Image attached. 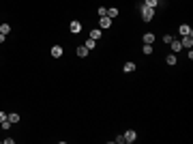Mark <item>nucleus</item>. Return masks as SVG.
I'll list each match as a JSON object with an SVG mask.
<instances>
[{"label":"nucleus","instance_id":"1","mask_svg":"<svg viewBox=\"0 0 193 144\" xmlns=\"http://www.w3.org/2000/svg\"><path fill=\"white\" fill-rule=\"evenodd\" d=\"M139 13H142V19L144 22H150L152 17H155V9H150V7H146V5H139Z\"/></svg>","mask_w":193,"mask_h":144},{"label":"nucleus","instance_id":"2","mask_svg":"<svg viewBox=\"0 0 193 144\" xmlns=\"http://www.w3.org/2000/svg\"><path fill=\"white\" fill-rule=\"evenodd\" d=\"M180 43H182V47H187V50H191V45H193V35H182Z\"/></svg>","mask_w":193,"mask_h":144},{"label":"nucleus","instance_id":"3","mask_svg":"<svg viewBox=\"0 0 193 144\" xmlns=\"http://www.w3.org/2000/svg\"><path fill=\"white\" fill-rule=\"evenodd\" d=\"M112 26V17H107V15H103L101 19H99V28L103 30V28H110Z\"/></svg>","mask_w":193,"mask_h":144},{"label":"nucleus","instance_id":"4","mask_svg":"<svg viewBox=\"0 0 193 144\" xmlns=\"http://www.w3.org/2000/svg\"><path fill=\"white\" fill-rule=\"evenodd\" d=\"M69 30H71V32H73V35H77V32L82 30V24H80L77 19H73V22H71V24H69Z\"/></svg>","mask_w":193,"mask_h":144},{"label":"nucleus","instance_id":"5","mask_svg":"<svg viewBox=\"0 0 193 144\" xmlns=\"http://www.w3.org/2000/svg\"><path fill=\"white\" fill-rule=\"evenodd\" d=\"M137 140V133L133 131V129H129L127 133H125V142H135Z\"/></svg>","mask_w":193,"mask_h":144},{"label":"nucleus","instance_id":"6","mask_svg":"<svg viewBox=\"0 0 193 144\" xmlns=\"http://www.w3.org/2000/svg\"><path fill=\"white\" fill-rule=\"evenodd\" d=\"M103 37V30L101 28H94V30H90V39H94V41H99Z\"/></svg>","mask_w":193,"mask_h":144},{"label":"nucleus","instance_id":"7","mask_svg":"<svg viewBox=\"0 0 193 144\" xmlns=\"http://www.w3.org/2000/svg\"><path fill=\"white\" fill-rule=\"evenodd\" d=\"M123 71H125V73H133V71H135V62H125V67H123Z\"/></svg>","mask_w":193,"mask_h":144},{"label":"nucleus","instance_id":"8","mask_svg":"<svg viewBox=\"0 0 193 144\" xmlns=\"http://www.w3.org/2000/svg\"><path fill=\"white\" fill-rule=\"evenodd\" d=\"M170 45H172V50H174V52H180V50H182V43H180L178 39H172Z\"/></svg>","mask_w":193,"mask_h":144},{"label":"nucleus","instance_id":"9","mask_svg":"<svg viewBox=\"0 0 193 144\" xmlns=\"http://www.w3.org/2000/svg\"><path fill=\"white\" fill-rule=\"evenodd\" d=\"M52 56H54V58H60V56H62V47H60V45H54V47H52Z\"/></svg>","mask_w":193,"mask_h":144},{"label":"nucleus","instance_id":"10","mask_svg":"<svg viewBox=\"0 0 193 144\" xmlns=\"http://www.w3.org/2000/svg\"><path fill=\"white\" fill-rule=\"evenodd\" d=\"M178 32H180V35H193V30H191V26H187V24H182V26L178 28Z\"/></svg>","mask_w":193,"mask_h":144},{"label":"nucleus","instance_id":"11","mask_svg":"<svg viewBox=\"0 0 193 144\" xmlns=\"http://www.w3.org/2000/svg\"><path fill=\"white\" fill-rule=\"evenodd\" d=\"M9 123H11V125H17V123H19V114H17V112L9 114Z\"/></svg>","mask_w":193,"mask_h":144},{"label":"nucleus","instance_id":"12","mask_svg":"<svg viewBox=\"0 0 193 144\" xmlns=\"http://www.w3.org/2000/svg\"><path fill=\"white\" fill-rule=\"evenodd\" d=\"M144 43H155V32H146V35H144Z\"/></svg>","mask_w":193,"mask_h":144},{"label":"nucleus","instance_id":"13","mask_svg":"<svg viewBox=\"0 0 193 144\" xmlns=\"http://www.w3.org/2000/svg\"><path fill=\"white\" fill-rule=\"evenodd\" d=\"M86 54H88V50H86L84 45H80V47H77V56H80V58H86Z\"/></svg>","mask_w":193,"mask_h":144},{"label":"nucleus","instance_id":"14","mask_svg":"<svg viewBox=\"0 0 193 144\" xmlns=\"http://www.w3.org/2000/svg\"><path fill=\"white\" fill-rule=\"evenodd\" d=\"M0 32H2V35H9V32H11V26H9V24H0Z\"/></svg>","mask_w":193,"mask_h":144},{"label":"nucleus","instance_id":"15","mask_svg":"<svg viewBox=\"0 0 193 144\" xmlns=\"http://www.w3.org/2000/svg\"><path fill=\"white\" fill-rule=\"evenodd\" d=\"M165 62L170 65V67H174V65H176V56H174V54H170V56L165 58Z\"/></svg>","mask_w":193,"mask_h":144},{"label":"nucleus","instance_id":"16","mask_svg":"<svg viewBox=\"0 0 193 144\" xmlns=\"http://www.w3.org/2000/svg\"><path fill=\"white\" fill-rule=\"evenodd\" d=\"M144 5H146V7H150V9H155V7L159 5V0H144Z\"/></svg>","mask_w":193,"mask_h":144},{"label":"nucleus","instance_id":"17","mask_svg":"<svg viewBox=\"0 0 193 144\" xmlns=\"http://www.w3.org/2000/svg\"><path fill=\"white\" fill-rule=\"evenodd\" d=\"M94 45H97V41H94V39H88L84 47H86V50H92V47H94Z\"/></svg>","mask_w":193,"mask_h":144},{"label":"nucleus","instance_id":"18","mask_svg":"<svg viewBox=\"0 0 193 144\" xmlns=\"http://www.w3.org/2000/svg\"><path fill=\"white\" fill-rule=\"evenodd\" d=\"M144 54H146V56L152 54V45H150V43H144Z\"/></svg>","mask_w":193,"mask_h":144},{"label":"nucleus","instance_id":"19","mask_svg":"<svg viewBox=\"0 0 193 144\" xmlns=\"http://www.w3.org/2000/svg\"><path fill=\"white\" fill-rule=\"evenodd\" d=\"M172 39H174V35H163V43H167V45L172 43Z\"/></svg>","mask_w":193,"mask_h":144},{"label":"nucleus","instance_id":"20","mask_svg":"<svg viewBox=\"0 0 193 144\" xmlns=\"http://www.w3.org/2000/svg\"><path fill=\"white\" fill-rule=\"evenodd\" d=\"M0 127H2L5 131H9V127H11V123H9V118H7V121H2V123H0Z\"/></svg>","mask_w":193,"mask_h":144},{"label":"nucleus","instance_id":"21","mask_svg":"<svg viewBox=\"0 0 193 144\" xmlns=\"http://www.w3.org/2000/svg\"><path fill=\"white\" fill-rule=\"evenodd\" d=\"M118 15V9H107V17H116Z\"/></svg>","mask_w":193,"mask_h":144},{"label":"nucleus","instance_id":"22","mask_svg":"<svg viewBox=\"0 0 193 144\" xmlns=\"http://www.w3.org/2000/svg\"><path fill=\"white\" fill-rule=\"evenodd\" d=\"M7 118H9V114H7V112H0V123L7 121Z\"/></svg>","mask_w":193,"mask_h":144},{"label":"nucleus","instance_id":"23","mask_svg":"<svg viewBox=\"0 0 193 144\" xmlns=\"http://www.w3.org/2000/svg\"><path fill=\"white\" fill-rule=\"evenodd\" d=\"M99 15H101V17L107 15V9H105V7H99Z\"/></svg>","mask_w":193,"mask_h":144},{"label":"nucleus","instance_id":"24","mask_svg":"<svg viewBox=\"0 0 193 144\" xmlns=\"http://www.w3.org/2000/svg\"><path fill=\"white\" fill-rule=\"evenodd\" d=\"M2 41H5V35H2V32H0V43H2Z\"/></svg>","mask_w":193,"mask_h":144}]
</instances>
